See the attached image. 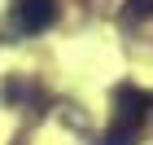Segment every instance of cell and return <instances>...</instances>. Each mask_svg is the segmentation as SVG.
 Listing matches in <instances>:
<instances>
[{
  "label": "cell",
  "mask_w": 153,
  "mask_h": 145,
  "mask_svg": "<svg viewBox=\"0 0 153 145\" xmlns=\"http://www.w3.org/2000/svg\"><path fill=\"white\" fill-rule=\"evenodd\" d=\"M149 106H153V97L144 88H131V84L114 88V123L105 132V145H131L136 128L149 119Z\"/></svg>",
  "instance_id": "obj_1"
},
{
  "label": "cell",
  "mask_w": 153,
  "mask_h": 145,
  "mask_svg": "<svg viewBox=\"0 0 153 145\" xmlns=\"http://www.w3.org/2000/svg\"><path fill=\"white\" fill-rule=\"evenodd\" d=\"M127 13H131V18H149V13H153V0H127Z\"/></svg>",
  "instance_id": "obj_3"
},
{
  "label": "cell",
  "mask_w": 153,
  "mask_h": 145,
  "mask_svg": "<svg viewBox=\"0 0 153 145\" xmlns=\"http://www.w3.org/2000/svg\"><path fill=\"white\" fill-rule=\"evenodd\" d=\"M57 18V0H18V22L22 31H44Z\"/></svg>",
  "instance_id": "obj_2"
}]
</instances>
